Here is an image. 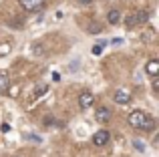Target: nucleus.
Here are the masks:
<instances>
[{
    "label": "nucleus",
    "instance_id": "nucleus-2",
    "mask_svg": "<svg viewBox=\"0 0 159 157\" xmlns=\"http://www.w3.org/2000/svg\"><path fill=\"white\" fill-rule=\"evenodd\" d=\"M18 4L24 8L26 12H39L40 8L47 4V0H18Z\"/></svg>",
    "mask_w": 159,
    "mask_h": 157
},
{
    "label": "nucleus",
    "instance_id": "nucleus-14",
    "mask_svg": "<svg viewBox=\"0 0 159 157\" xmlns=\"http://www.w3.org/2000/svg\"><path fill=\"white\" fill-rule=\"evenodd\" d=\"M47 91H48V85H39L34 89V97H40V95H44Z\"/></svg>",
    "mask_w": 159,
    "mask_h": 157
},
{
    "label": "nucleus",
    "instance_id": "nucleus-17",
    "mask_svg": "<svg viewBox=\"0 0 159 157\" xmlns=\"http://www.w3.org/2000/svg\"><path fill=\"white\" fill-rule=\"evenodd\" d=\"M6 93L10 95V97H16V95L20 93V89H18V87H12V85H10V87H8V91H6Z\"/></svg>",
    "mask_w": 159,
    "mask_h": 157
},
{
    "label": "nucleus",
    "instance_id": "nucleus-20",
    "mask_svg": "<svg viewBox=\"0 0 159 157\" xmlns=\"http://www.w3.org/2000/svg\"><path fill=\"white\" fill-rule=\"evenodd\" d=\"M79 2H81V4H91L93 0H79Z\"/></svg>",
    "mask_w": 159,
    "mask_h": 157
},
{
    "label": "nucleus",
    "instance_id": "nucleus-3",
    "mask_svg": "<svg viewBox=\"0 0 159 157\" xmlns=\"http://www.w3.org/2000/svg\"><path fill=\"white\" fill-rule=\"evenodd\" d=\"M93 103H95L93 93H89V91H83V93L79 95V107H81V109H89V107H93Z\"/></svg>",
    "mask_w": 159,
    "mask_h": 157
},
{
    "label": "nucleus",
    "instance_id": "nucleus-6",
    "mask_svg": "<svg viewBox=\"0 0 159 157\" xmlns=\"http://www.w3.org/2000/svg\"><path fill=\"white\" fill-rule=\"evenodd\" d=\"M95 119H97L99 123H107L109 119H111V109H107V107H99V109L95 111Z\"/></svg>",
    "mask_w": 159,
    "mask_h": 157
},
{
    "label": "nucleus",
    "instance_id": "nucleus-19",
    "mask_svg": "<svg viewBox=\"0 0 159 157\" xmlns=\"http://www.w3.org/2000/svg\"><path fill=\"white\" fill-rule=\"evenodd\" d=\"M153 91H155V93L159 91V81H153Z\"/></svg>",
    "mask_w": 159,
    "mask_h": 157
},
{
    "label": "nucleus",
    "instance_id": "nucleus-18",
    "mask_svg": "<svg viewBox=\"0 0 159 157\" xmlns=\"http://www.w3.org/2000/svg\"><path fill=\"white\" fill-rule=\"evenodd\" d=\"M133 145L137 147V151H145V143H141L139 139H135V141H133Z\"/></svg>",
    "mask_w": 159,
    "mask_h": 157
},
{
    "label": "nucleus",
    "instance_id": "nucleus-5",
    "mask_svg": "<svg viewBox=\"0 0 159 157\" xmlns=\"http://www.w3.org/2000/svg\"><path fill=\"white\" fill-rule=\"evenodd\" d=\"M115 103L117 105H127V103H131V93H129L127 89H119L115 93Z\"/></svg>",
    "mask_w": 159,
    "mask_h": 157
},
{
    "label": "nucleus",
    "instance_id": "nucleus-9",
    "mask_svg": "<svg viewBox=\"0 0 159 157\" xmlns=\"http://www.w3.org/2000/svg\"><path fill=\"white\" fill-rule=\"evenodd\" d=\"M10 87V78H8L6 73H0V95H4Z\"/></svg>",
    "mask_w": 159,
    "mask_h": 157
},
{
    "label": "nucleus",
    "instance_id": "nucleus-1",
    "mask_svg": "<svg viewBox=\"0 0 159 157\" xmlns=\"http://www.w3.org/2000/svg\"><path fill=\"white\" fill-rule=\"evenodd\" d=\"M127 121H129L131 127H137V129H143V131H153L155 129L153 117H149V115L143 113V111H133V113L127 117Z\"/></svg>",
    "mask_w": 159,
    "mask_h": 157
},
{
    "label": "nucleus",
    "instance_id": "nucleus-16",
    "mask_svg": "<svg viewBox=\"0 0 159 157\" xmlns=\"http://www.w3.org/2000/svg\"><path fill=\"white\" fill-rule=\"evenodd\" d=\"M10 52V44L8 43H4V44H0V56H4V55H8Z\"/></svg>",
    "mask_w": 159,
    "mask_h": 157
},
{
    "label": "nucleus",
    "instance_id": "nucleus-15",
    "mask_svg": "<svg viewBox=\"0 0 159 157\" xmlns=\"http://www.w3.org/2000/svg\"><path fill=\"white\" fill-rule=\"evenodd\" d=\"M91 52H93V56H101L103 55V44H93Z\"/></svg>",
    "mask_w": 159,
    "mask_h": 157
},
{
    "label": "nucleus",
    "instance_id": "nucleus-4",
    "mask_svg": "<svg viewBox=\"0 0 159 157\" xmlns=\"http://www.w3.org/2000/svg\"><path fill=\"white\" fill-rule=\"evenodd\" d=\"M93 143L97 147H103V145H107L109 143V131L107 129H101V131H97V133L93 135Z\"/></svg>",
    "mask_w": 159,
    "mask_h": 157
},
{
    "label": "nucleus",
    "instance_id": "nucleus-11",
    "mask_svg": "<svg viewBox=\"0 0 159 157\" xmlns=\"http://www.w3.org/2000/svg\"><path fill=\"white\" fill-rule=\"evenodd\" d=\"M137 24V14H129L127 18H125V26L127 28H133Z\"/></svg>",
    "mask_w": 159,
    "mask_h": 157
},
{
    "label": "nucleus",
    "instance_id": "nucleus-13",
    "mask_svg": "<svg viewBox=\"0 0 159 157\" xmlns=\"http://www.w3.org/2000/svg\"><path fill=\"white\" fill-rule=\"evenodd\" d=\"M101 30H103V26H101V24H97V22L89 24V32H91V34H99Z\"/></svg>",
    "mask_w": 159,
    "mask_h": 157
},
{
    "label": "nucleus",
    "instance_id": "nucleus-8",
    "mask_svg": "<svg viewBox=\"0 0 159 157\" xmlns=\"http://www.w3.org/2000/svg\"><path fill=\"white\" fill-rule=\"evenodd\" d=\"M145 71H147V75L157 77L159 75V63H157V61H149L147 67H145Z\"/></svg>",
    "mask_w": 159,
    "mask_h": 157
},
{
    "label": "nucleus",
    "instance_id": "nucleus-7",
    "mask_svg": "<svg viewBox=\"0 0 159 157\" xmlns=\"http://www.w3.org/2000/svg\"><path fill=\"white\" fill-rule=\"evenodd\" d=\"M107 20H109V24H119V22H121V12L117 10V8L109 10V14H107Z\"/></svg>",
    "mask_w": 159,
    "mask_h": 157
},
{
    "label": "nucleus",
    "instance_id": "nucleus-12",
    "mask_svg": "<svg viewBox=\"0 0 159 157\" xmlns=\"http://www.w3.org/2000/svg\"><path fill=\"white\" fill-rule=\"evenodd\" d=\"M137 14V24H143V22H147V18H149V12H143V10H139V12H135Z\"/></svg>",
    "mask_w": 159,
    "mask_h": 157
},
{
    "label": "nucleus",
    "instance_id": "nucleus-10",
    "mask_svg": "<svg viewBox=\"0 0 159 157\" xmlns=\"http://www.w3.org/2000/svg\"><path fill=\"white\" fill-rule=\"evenodd\" d=\"M30 52H32V55H36V56H40V55H44V47L40 43H32L30 44Z\"/></svg>",
    "mask_w": 159,
    "mask_h": 157
}]
</instances>
